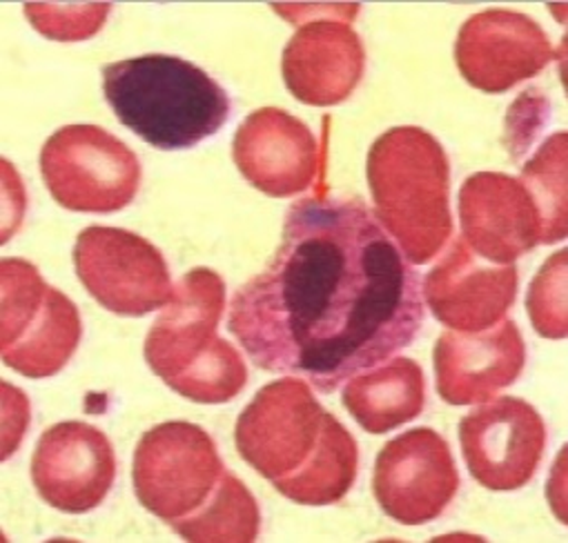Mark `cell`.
<instances>
[{
    "label": "cell",
    "instance_id": "obj_6",
    "mask_svg": "<svg viewBox=\"0 0 568 543\" xmlns=\"http://www.w3.org/2000/svg\"><path fill=\"white\" fill-rule=\"evenodd\" d=\"M74 267L85 290L119 317L150 315L174 295L163 254L121 227L83 229L74 245Z\"/></svg>",
    "mask_w": 568,
    "mask_h": 543
},
{
    "label": "cell",
    "instance_id": "obj_13",
    "mask_svg": "<svg viewBox=\"0 0 568 543\" xmlns=\"http://www.w3.org/2000/svg\"><path fill=\"white\" fill-rule=\"evenodd\" d=\"M232 156L243 178L274 198L306 192L320 167L311 127L278 107H261L239 125Z\"/></svg>",
    "mask_w": 568,
    "mask_h": 543
},
{
    "label": "cell",
    "instance_id": "obj_3",
    "mask_svg": "<svg viewBox=\"0 0 568 543\" xmlns=\"http://www.w3.org/2000/svg\"><path fill=\"white\" fill-rule=\"evenodd\" d=\"M375 218L413 265L433 260L453 234L450 165L426 130L402 125L384 132L368 152Z\"/></svg>",
    "mask_w": 568,
    "mask_h": 543
},
{
    "label": "cell",
    "instance_id": "obj_11",
    "mask_svg": "<svg viewBox=\"0 0 568 543\" xmlns=\"http://www.w3.org/2000/svg\"><path fill=\"white\" fill-rule=\"evenodd\" d=\"M116 457L110 439L83 421H63L43 432L32 457V481L45 503L83 514L103 503L114 485Z\"/></svg>",
    "mask_w": 568,
    "mask_h": 543
},
{
    "label": "cell",
    "instance_id": "obj_5",
    "mask_svg": "<svg viewBox=\"0 0 568 543\" xmlns=\"http://www.w3.org/2000/svg\"><path fill=\"white\" fill-rule=\"evenodd\" d=\"M225 472L212 437L187 421L148 430L134 452L136 499L154 516L172 523L199 510Z\"/></svg>",
    "mask_w": 568,
    "mask_h": 543
},
{
    "label": "cell",
    "instance_id": "obj_23",
    "mask_svg": "<svg viewBox=\"0 0 568 543\" xmlns=\"http://www.w3.org/2000/svg\"><path fill=\"white\" fill-rule=\"evenodd\" d=\"M50 286L26 258L0 260V350L17 344L39 317Z\"/></svg>",
    "mask_w": 568,
    "mask_h": 543
},
{
    "label": "cell",
    "instance_id": "obj_15",
    "mask_svg": "<svg viewBox=\"0 0 568 543\" xmlns=\"http://www.w3.org/2000/svg\"><path fill=\"white\" fill-rule=\"evenodd\" d=\"M439 397L450 406H473L513 386L526 363V346L510 319L481 332H444L433 352Z\"/></svg>",
    "mask_w": 568,
    "mask_h": 543
},
{
    "label": "cell",
    "instance_id": "obj_4",
    "mask_svg": "<svg viewBox=\"0 0 568 543\" xmlns=\"http://www.w3.org/2000/svg\"><path fill=\"white\" fill-rule=\"evenodd\" d=\"M41 174L59 205L90 214L128 207L141 185L136 154L97 125H65L54 132L41 152Z\"/></svg>",
    "mask_w": 568,
    "mask_h": 543
},
{
    "label": "cell",
    "instance_id": "obj_18",
    "mask_svg": "<svg viewBox=\"0 0 568 543\" xmlns=\"http://www.w3.org/2000/svg\"><path fill=\"white\" fill-rule=\"evenodd\" d=\"M344 406L371 434H386L413 419L426 406V379L417 361L397 357L366 375L351 377Z\"/></svg>",
    "mask_w": 568,
    "mask_h": 543
},
{
    "label": "cell",
    "instance_id": "obj_19",
    "mask_svg": "<svg viewBox=\"0 0 568 543\" xmlns=\"http://www.w3.org/2000/svg\"><path fill=\"white\" fill-rule=\"evenodd\" d=\"M359 450L355 437L337 417L326 412L320 443L311 459L291 477L272 485L295 503L331 505L342 501L357 479Z\"/></svg>",
    "mask_w": 568,
    "mask_h": 543
},
{
    "label": "cell",
    "instance_id": "obj_22",
    "mask_svg": "<svg viewBox=\"0 0 568 543\" xmlns=\"http://www.w3.org/2000/svg\"><path fill=\"white\" fill-rule=\"evenodd\" d=\"M566 132L548 136L521 170V183L532 196L541 218V243L552 245L568 234V187H566Z\"/></svg>",
    "mask_w": 568,
    "mask_h": 543
},
{
    "label": "cell",
    "instance_id": "obj_20",
    "mask_svg": "<svg viewBox=\"0 0 568 543\" xmlns=\"http://www.w3.org/2000/svg\"><path fill=\"white\" fill-rule=\"evenodd\" d=\"M83 335L77 306L50 288L45 304L23 337L3 348V361L28 379H48L59 375L74 357Z\"/></svg>",
    "mask_w": 568,
    "mask_h": 543
},
{
    "label": "cell",
    "instance_id": "obj_28",
    "mask_svg": "<svg viewBox=\"0 0 568 543\" xmlns=\"http://www.w3.org/2000/svg\"><path fill=\"white\" fill-rule=\"evenodd\" d=\"M272 10L297 28L320 19H346L353 23L359 14V6H272Z\"/></svg>",
    "mask_w": 568,
    "mask_h": 543
},
{
    "label": "cell",
    "instance_id": "obj_26",
    "mask_svg": "<svg viewBox=\"0 0 568 543\" xmlns=\"http://www.w3.org/2000/svg\"><path fill=\"white\" fill-rule=\"evenodd\" d=\"M112 6L108 3H85V6H50V3H28L26 17L32 28L50 41L77 43L88 41L101 32L110 17Z\"/></svg>",
    "mask_w": 568,
    "mask_h": 543
},
{
    "label": "cell",
    "instance_id": "obj_2",
    "mask_svg": "<svg viewBox=\"0 0 568 543\" xmlns=\"http://www.w3.org/2000/svg\"><path fill=\"white\" fill-rule=\"evenodd\" d=\"M103 94L116 119L156 150H190L227 121V92L201 68L145 54L103 68Z\"/></svg>",
    "mask_w": 568,
    "mask_h": 543
},
{
    "label": "cell",
    "instance_id": "obj_27",
    "mask_svg": "<svg viewBox=\"0 0 568 543\" xmlns=\"http://www.w3.org/2000/svg\"><path fill=\"white\" fill-rule=\"evenodd\" d=\"M30 426V401L23 390L3 381V459L21 445Z\"/></svg>",
    "mask_w": 568,
    "mask_h": 543
},
{
    "label": "cell",
    "instance_id": "obj_7",
    "mask_svg": "<svg viewBox=\"0 0 568 543\" xmlns=\"http://www.w3.org/2000/svg\"><path fill=\"white\" fill-rule=\"evenodd\" d=\"M326 410L304 379L286 377L263 386L236 421L241 459L267 481L295 474L315 452Z\"/></svg>",
    "mask_w": 568,
    "mask_h": 543
},
{
    "label": "cell",
    "instance_id": "obj_10",
    "mask_svg": "<svg viewBox=\"0 0 568 543\" xmlns=\"http://www.w3.org/2000/svg\"><path fill=\"white\" fill-rule=\"evenodd\" d=\"M552 59V43L539 23L510 10H486L470 17L455 43L459 74L486 94L513 90L537 76Z\"/></svg>",
    "mask_w": 568,
    "mask_h": 543
},
{
    "label": "cell",
    "instance_id": "obj_9",
    "mask_svg": "<svg viewBox=\"0 0 568 543\" xmlns=\"http://www.w3.org/2000/svg\"><path fill=\"white\" fill-rule=\"evenodd\" d=\"M459 443L479 485L513 492L535 477L546 448V426L524 399L499 397L462 419Z\"/></svg>",
    "mask_w": 568,
    "mask_h": 543
},
{
    "label": "cell",
    "instance_id": "obj_16",
    "mask_svg": "<svg viewBox=\"0 0 568 543\" xmlns=\"http://www.w3.org/2000/svg\"><path fill=\"white\" fill-rule=\"evenodd\" d=\"M364 70V43L346 19H320L300 25L281 59L283 81L291 94L315 107H331L351 99Z\"/></svg>",
    "mask_w": 568,
    "mask_h": 543
},
{
    "label": "cell",
    "instance_id": "obj_8",
    "mask_svg": "<svg viewBox=\"0 0 568 543\" xmlns=\"http://www.w3.org/2000/svg\"><path fill=\"white\" fill-rule=\"evenodd\" d=\"M459 472L448 441L415 428L388 441L375 463L373 492L382 510L404 525L435 521L455 499Z\"/></svg>",
    "mask_w": 568,
    "mask_h": 543
},
{
    "label": "cell",
    "instance_id": "obj_14",
    "mask_svg": "<svg viewBox=\"0 0 568 543\" xmlns=\"http://www.w3.org/2000/svg\"><path fill=\"white\" fill-rule=\"evenodd\" d=\"M462 238L488 263L510 265L541 243V218L524 183L477 172L459 189Z\"/></svg>",
    "mask_w": 568,
    "mask_h": 543
},
{
    "label": "cell",
    "instance_id": "obj_24",
    "mask_svg": "<svg viewBox=\"0 0 568 543\" xmlns=\"http://www.w3.org/2000/svg\"><path fill=\"white\" fill-rule=\"evenodd\" d=\"M245 383L247 368L243 357L225 339H219L203 359L170 381L168 388L194 403H227Z\"/></svg>",
    "mask_w": 568,
    "mask_h": 543
},
{
    "label": "cell",
    "instance_id": "obj_1",
    "mask_svg": "<svg viewBox=\"0 0 568 543\" xmlns=\"http://www.w3.org/2000/svg\"><path fill=\"white\" fill-rule=\"evenodd\" d=\"M422 321L417 269L375 212L313 196L288 209L272 260L232 297L227 328L261 370L331 395L410 346Z\"/></svg>",
    "mask_w": 568,
    "mask_h": 543
},
{
    "label": "cell",
    "instance_id": "obj_12",
    "mask_svg": "<svg viewBox=\"0 0 568 543\" xmlns=\"http://www.w3.org/2000/svg\"><path fill=\"white\" fill-rule=\"evenodd\" d=\"M519 286L517 267L477 256L459 236L424 281L433 317L457 332H481L506 319Z\"/></svg>",
    "mask_w": 568,
    "mask_h": 543
},
{
    "label": "cell",
    "instance_id": "obj_17",
    "mask_svg": "<svg viewBox=\"0 0 568 543\" xmlns=\"http://www.w3.org/2000/svg\"><path fill=\"white\" fill-rule=\"evenodd\" d=\"M225 284L216 272L194 267L176 284L145 339V361L165 383L174 381L219 344Z\"/></svg>",
    "mask_w": 568,
    "mask_h": 543
},
{
    "label": "cell",
    "instance_id": "obj_25",
    "mask_svg": "<svg viewBox=\"0 0 568 543\" xmlns=\"http://www.w3.org/2000/svg\"><path fill=\"white\" fill-rule=\"evenodd\" d=\"M568 252L559 249L544 260L537 277L532 279L526 297V310L535 332L544 339H566L568 335V306H566V281H568Z\"/></svg>",
    "mask_w": 568,
    "mask_h": 543
},
{
    "label": "cell",
    "instance_id": "obj_21",
    "mask_svg": "<svg viewBox=\"0 0 568 543\" xmlns=\"http://www.w3.org/2000/svg\"><path fill=\"white\" fill-rule=\"evenodd\" d=\"M170 525L192 543H250L258 536L261 512L245 483L236 474L223 472L210 499Z\"/></svg>",
    "mask_w": 568,
    "mask_h": 543
}]
</instances>
